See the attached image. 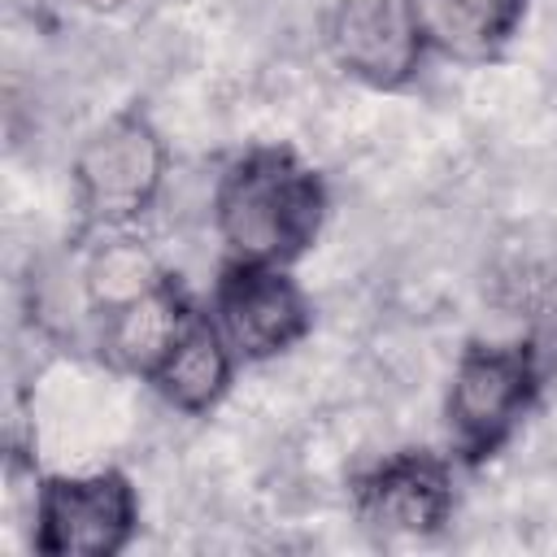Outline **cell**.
Masks as SVG:
<instances>
[{"label": "cell", "mask_w": 557, "mask_h": 557, "mask_svg": "<svg viewBox=\"0 0 557 557\" xmlns=\"http://www.w3.org/2000/svg\"><path fill=\"white\" fill-rule=\"evenodd\" d=\"M326 222V187L292 148L261 144L239 152L213 191V226L231 261L292 265Z\"/></svg>", "instance_id": "6da1fadb"}, {"label": "cell", "mask_w": 557, "mask_h": 557, "mask_svg": "<svg viewBox=\"0 0 557 557\" xmlns=\"http://www.w3.org/2000/svg\"><path fill=\"white\" fill-rule=\"evenodd\" d=\"M540 387H544V357L535 339L466 344L444 396V426L453 453L470 466L496 457L535 409Z\"/></svg>", "instance_id": "7a4b0ae2"}, {"label": "cell", "mask_w": 557, "mask_h": 557, "mask_svg": "<svg viewBox=\"0 0 557 557\" xmlns=\"http://www.w3.org/2000/svg\"><path fill=\"white\" fill-rule=\"evenodd\" d=\"M165 165L170 157L161 131L139 109L113 113L74 152V205L91 226L126 231L161 196Z\"/></svg>", "instance_id": "3957f363"}, {"label": "cell", "mask_w": 557, "mask_h": 557, "mask_svg": "<svg viewBox=\"0 0 557 557\" xmlns=\"http://www.w3.org/2000/svg\"><path fill=\"white\" fill-rule=\"evenodd\" d=\"M139 527V496L122 470L52 474L35 492L30 544L44 557H117Z\"/></svg>", "instance_id": "277c9868"}, {"label": "cell", "mask_w": 557, "mask_h": 557, "mask_svg": "<svg viewBox=\"0 0 557 557\" xmlns=\"http://www.w3.org/2000/svg\"><path fill=\"white\" fill-rule=\"evenodd\" d=\"M209 313L239 361H270L296 348L313 326L309 296L287 274V265H257V261L222 265Z\"/></svg>", "instance_id": "5b68a950"}, {"label": "cell", "mask_w": 557, "mask_h": 557, "mask_svg": "<svg viewBox=\"0 0 557 557\" xmlns=\"http://www.w3.org/2000/svg\"><path fill=\"white\" fill-rule=\"evenodd\" d=\"M326 48L348 78L396 91L418 74L431 48L422 0H335Z\"/></svg>", "instance_id": "8992f818"}, {"label": "cell", "mask_w": 557, "mask_h": 557, "mask_svg": "<svg viewBox=\"0 0 557 557\" xmlns=\"http://www.w3.org/2000/svg\"><path fill=\"white\" fill-rule=\"evenodd\" d=\"M352 509L379 535H400V540L440 535L457 509L453 466L426 448L392 453L357 479Z\"/></svg>", "instance_id": "52a82bcc"}, {"label": "cell", "mask_w": 557, "mask_h": 557, "mask_svg": "<svg viewBox=\"0 0 557 557\" xmlns=\"http://www.w3.org/2000/svg\"><path fill=\"white\" fill-rule=\"evenodd\" d=\"M235 361L239 357L226 344V335L213 322V313L209 309H191L183 331L170 339L161 361L148 370V383L178 413H209L226 396Z\"/></svg>", "instance_id": "ba28073f"}, {"label": "cell", "mask_w": 557, "mask_h": 557, "mask_svg": "<svg viewBox=\"0 0 557 557\" xmlns=\"http://www.w3.org/2000/svg\"><path fill=\"white\" fill-rule=\"evenodd\" d=\"M487 292L518 318H557V222L509 226L487 261Z\"/></svg>", "instance_id": "9c48e42d"}, {"label": "cell", "mask_w": 557, "mask_h": 557, "mask_svg": "<svg viewBox=\"0 0 557 557\" xmlns=\"http://www.w3.org/2000/svg\"><path fill=\"white\" fill-rule=\"evenodd\" d=\"M191 300L187 292L178 287V278L161 283L157 292L131 300L126 309L109 313L104 318V335H100V348L122 366V370H135L148 379V370L161 361V352L170 348V339L183 331V322L191 318Z\"/></svg>", "instance_id": "30bf717a"}, {"label": "cell", "mask_w": 557, "mask_h": 557, "mask_svg": "<svg viewBox=\"0 0 557 557\" xmlns=\"http://www.w3.org/2000/svg\"><path fill=\"white\" fill-rule=\"evenodd\" d=\"M531 0H422L426 35L457 61H492L527 22Z\"/></svg>", "instance_id": "8fae6325"}, {"label": "cell", "mask_w": 557, "mask_h": 557, "mask_svg": "<svg viewBox=\"0 0 557 557\" xmlns=\"http://www.w3.org/2000/svg\"><path fill=\"white\" fill-rule=\"evenodd\" d=\"M170 278H174V274L148 252V244L126 239V235L104 239V244L91 252L87 274H83V283H87V300H91V309H96L100 318L126 309L131 300L157 292V287L170 283Z\"/></svg>", "instance_id": "7c38bea8"}]
</instances>
